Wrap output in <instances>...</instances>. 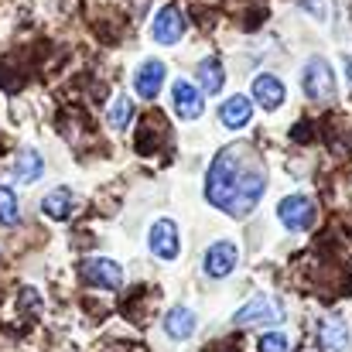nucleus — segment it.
<instances>
[{
	"mask_svg": "<svg viewBox=\"0 0 352 352\" xmlns=\"http://www.w3.org/2000/svg\"><path fill=\"white\" fill-rule=\"evenodd\" d=\"M263 188H267V168L250 144L223 147L206 178V199L230 216H246L250 209H256Z\"/></svg>",
	"mask_w": 352,
	"mask_h": 352,
	"instance_id": "1",
	"label": "nucleus"
},
{
	"mask_svg": "<svg viewBox=\"0 0 352 352\" xmlns=\"http://www.w3.org/2000/svg\"><path fill=\"white\" fill-rule=\"evenodd\" d=\"M301 89H305V96L315 100V103L329 100V96L336 93V72H332V65H329L325 58H311V62L305 65V72H301Z\"/></svg>",
	"mask_w": 352,
	"mask_h": 352,
	"instance_id": "2",
	"label": "nucleus"
},
{
	"mask_svg": "<svg viewBox=\"0 0 352 352\" xmlns=\"http://www.w3.org/2000/svg\"><path fill=\"white\" fill-rule=\"evenodd\" d=\"M280 318H284L280 301H277V298H267V294L250 298V301L233 315L236 325H277Z\"/></svg>",
	"mask_w": 352,
	"mask_h": 352,
	"instance_id": "3",
	"label": "nucleus"
},
{
	"mask_svg": "<svg viewBox=\"0 0 352 352\" xmlns=\"http://www.w3.org/2000/svg\"><path fill=\"white\" fill-rule=\"evenodd\" d=\"M277 219L287 226V230H308L315 223V202L308 195H287L280 206H277Z\"/></svg>",
	"mask_w": 352,
	"mask_h": 352,
	"instance_id": "4",
	"label": "nucleus"
},
{
	"mask_svg": "<svg viewBox=\"0 0 352 352\" xmlns=\"http://www.w3.org/2000/svg\"><path fill=\"white\" fill-rule=\"evenodd\" d=\"M79 274H82L89 284H96V287H120V284H123L120 263L107 260V256H89V260H82Z\"/></svg>",
	"mask_w": 352,
	"mask_h": 352,
	"instance_id": "5",
	"label": "nucleus"
},
{
	"mask_svg": "<svg viewBox=\"0 0 352 352\" xmlns=\"http://www.w3.org/2000/svg\"><path fill=\"white\" fill-rule=\"evenodd\" d=\"M164 76H168L164 62H157V58H144V62L137 65V72H133V86H137V93H140L144 100H154L157 89H161V82H164Z\"/></svg>",
	"mask_w": 352,
	"mask_h": 352,
	"instance_id": "6",
	"label": "nucleus"
},
{
	"mask_svg": "<svg viewBox=\"0 0 352 352\" xmlns=\"http://www.w3.org/2000/svg\"><path fill=\"white\" fill-rule=\"evenodd\" d=\"M236 260H239L236 246L230 239H219V243H212L209 253H206V274H209V277H230L236 270Z\"/></svg>",
	"mask_w": 352,
	"mask_h": 352,
	"instance_id": "7",
	"label": "nucleus"
},
{
	"mask_svg": "<svg viewBox=\"0 0 352 352\" xmlns=\"http://www.w3.org/2000/svg\"><path fill=\"white\" fill-rule=\"evenodd\" d=\"M178 246H182V239H178V226L171 219H157L151 226V250H154V256L175 260L178 256Z\"/></svg>",
	"mask_w": 352,
	"mask_h": 352,
	"instance_id": "8",
	"label": "nucleus"
},
{
	"mask_svg": "<svg viewBox=\"0 0 352 352\" xmlns=\"http://www.w3.org/2000/svg\"><path fill=\"white\" fill-rule=\"evenodd\" d=\"M182 34H185V21H182L178 7H161L154 17V38L161 45H178Z\"/></svg>",
	"mask_w": 352,
	"mask_h": 352,
	"instance_id": "9",
	"label": "nucleus"
},
{
	"mask_svg": "<svg viewBox=\"0 0 352 352\" xmlns=\"http://www.w3.org/2000/svg\"><path fill=\"white\" fill-rule=\"evenodd\" d=\"M171 100H175V113H178L182 120H199L202 117V93H199L192 82L178 79L175 89H171Z\"/></svg>",
	"mask_w": 352,
	"mask_h": 352,
	"instance_id": "10",
	"label": "nucleus"
},
{
	"mask_svg": "<svg viewBox=\"0 0 352 352\" xmlns=\"http://www.w3.org/2000/svg\"><path fill=\"white\" fill-rule=\"evenodd\" d=\"M284 82L277 79V76H256L253 79V100L263 107V110H277V107H284Z\"/></svg>",
	"mask_w": 352,
	"mask_h": 352,
	"instance_id": "11",
	"label": "nucleus"
},
{
	"mask_svg": "<svg viewBox=\"0 0 352 352\" xmlns=\"http://www.w3.org/2000/svg\"><path fill=\"white\" fill-rule=\"evenodd\" d=\"M195 79H199L202 93L216 96V93H223V86H226V69H223L219 58H202L199 69H195Z\"/></svg>",
	"mask_w": 352,
	"mask_h": 352,
	"instance_id": "12",
	"label": "nucleus"
},
{
	"mask_svg": "<svg viewBox=\"0 0 352 352\" xmlns=\"http://www.w3.org/2000/svg\"><path fill=\"white\" fill-rule=\"evenodd\" d=\"M164 332L171 336V339H188L192 332H195V311L192 308H185V305H175L168 315H164Z\"/></svg>",
	"mask_w": 352,
	"mask_h": 352,
	"instance_id": "13",
	"label": "nucleus"
},
{
	"mask_svg": "<svg viewBox=\"0 0 352 352\" xmlns=\"http://www.w3.org/2000/svg\"><path fill=\"white\" fill-rule=\"evenodd\" d=\"M318 342H322L325 352H342L349 346V329H346V322H342V318H325V322L318 325Z\"/></svg>",
	"mask_w": 352,
	"mask_h": 352,
	"instance_id": "14",
	"label": "nucleus"
},
{
	"mask_svg": "<svg viewBox=\"0 0 352 352\" xmlns=\"http://www.w3.org/2000/svg\"><path fill=\"white\" fill-rule=\"evenodd\" d=\"M250 117H253V107H250L246 96H230V100L219 107V120H223V126H230V130L246 126Z\"/></svg>",
	"mask_w": 352,
	"mask_h": 352,
	"instance_id": "15",
	"label": "nucleus"
},
{
	"mask_svg": "<svg viewBox=\"0 0 352 352\" xmlns=\"http://www.w3.org/2000/svg\"><path fill=\"white\" fill-rule=\"evenodd\" d=\"M41 171H45V161H41L38 151H21V154H17V161H14V178H17V182L31 185V182L41 178Z\"/></svg>",
	"mask_w": 352,
	"mask_h": 352,
	"instance_id": "16",
	"label": "nucleus"
},
{
	"mask_svg": "<svg viewBox=\"0 0 352 352\" xmlns=\"http://www.w3.org/2000/svg\"><path fill=\"white\" fill-rule=\"evenodd\" d=\"M41 209H45L48 219H65V216L72 212V192H69V188H52V192L45 195Z\"/></svg>",
	"mask_w": 352,
	"mask_h": 352,
	"instance_id": "17",
	"label": "nucleus"
},
{
	"mask_svg": "<svg viewBox=\"0 0 352 352\" xmlns=\"http://www.w3.org/2000/svg\"><path fill=\"white\" fill-rule=\"evenodd\" d=\"M130 120H133V103H130L126 96H117V100L110 103V126H113V130H126Z\"/></svg>",
	"mask_w": 352,
	"mask_h": 352,
	"instance_id": "18",
	"label": "nucleus"
},
{
	"mask_svg": "<svg viewBox=\"0 0 352 352\" xmlns=\"http://www.w3.org/2000/svg\"><path fill=\"white\" fill-rule=\"evenodd\" d=\"M0 223L3 226L17 223V199H14L10 188H0Z\"/></svg>",
	"mask_w": 352,
	"mask_h": 352,
	"instance_id": "19",
	"label": "nucleus"
},
{
	"mask_svg": "<svg viewBox=\"0 0 352 352\" xmlns=\"http://www.w3.org/2000/svg\"><path fill=\"white\" fill-rule=\"evenodd\" d=\"M287 336L284 332H267V336H260V352H287Z\"/></svg>",
	"mask_w": 352,
	"mask_h": 352,
	"instance_id": "20",
	"label": "nucleus"
},
{
	"mask_svg": "<svg viewBox=\"0 0 352 352\" xmlns=\"http://www.w3.org/2000/svg\"><path fill=\"white\" fill-rule=\"evenodd\" d=\"M346 76H349V82H352V58H346Z\"/></svg>",
	"mask_w": 352,
	"mask_h": 352,
	"instance_id": "21",
	"label": "nucleus"
}]
</instances>
